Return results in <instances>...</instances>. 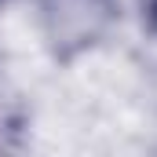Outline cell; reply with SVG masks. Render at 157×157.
<instances>
[{"instance_id": "obj_1", "label": "cell", "mask_w": 157, "mask_h": 157, "mask_svg": "<svg viewBox=\"0 0 157 157\" xmlns=\"http://www.w3.org/2000/svg\"><path fill=\"white\" fill-rule=\"evenodd\" d=\"M139 7H143V22H146V29L157 33V0H139Z\"/></svg>"}]
</instances>
